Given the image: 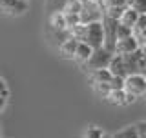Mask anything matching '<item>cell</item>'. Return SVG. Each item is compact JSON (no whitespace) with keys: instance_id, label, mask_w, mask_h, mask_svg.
I'll return each mask as SVG.
<instances>
[{"instance_id":"52a82bcc","label":"cell","mask_w":146,"mask_h":138,"mask_svg":"<svg viewBox=\"0 0 146 138\" xmlns=\"http://www.w3.org/2000/svg\"><path fill=\"white\" fill-rule=\"evenodd\" d=\"M139 49V42H137L135 35L133 36H128V38H122V40H117V45H115V55H130Z\"/></svg>"},{"instance_id":"d6986e66","label":"cell","mask_w":146,"mask_h":138,"mask_svg":"<svg viewBox=\"0 0 146 138\" xmlns=\"http://www.w3.org/2000/svg\"><path fill=\"white\" fill-rule=\"evenodd\" d=\"M126 7L133 9L139 15H146V0H126Z\"/></svg>"},{"instance_id":"9a60e30c","label":"cell","mask_w":146,"mask_h":138,"mask_svg":"<svg viewBox=\"0 0 146 138\" xmlns=\"http://www.w3.org/2000/svg\"><path fill=\"white\" fill-rule=\"evenodd\" d=\"M113 78V75L110 73V69H97L91 71V82H102V84H110V80Z\"/></svg>"},{"instance_id":"4fadbf2b","label":"cell","mask_w":146,"mask_h":138,"mask_svg":"<svg viewBox=\"0 0 146 138\" xmlns=\"http://www.w3.org/2000/svg\"><path fill=\"white\" fill-rule=\"evenodd\" d=\"M139 16H141V15H139L137 11H133V9H130V7H126L119 22H121L122 26H128V27H131V29H133V27L137 26V20H139Z\"/></svg>"},{"instance_id":"f546056e","label":"cell","mask_w":146,"mask_h":138,"mask_svg":"<svg viewBox=\"0 0 146 138\" xmlns=\"http://www.w3.org/2000/svg\"><path fill=\"white\" fill-rule=\"evenodd\" d=\"M102 138H113V135H104Z\"/></svg>"},{"instance_id":"ac0fdd59","label":"cell","mask_w":146,"mask_h":138,"mask_svg":"<svg viewBox=\"0 0 146 138\" xmlns=\"http://www.w3.org/2000/svg\"><path fill=\"white\" fill-rule=\"evenodd\" d=\"M113 138H139V135H137V127L135 126H128V127H124V129L117 131L115 135H113Z\"/></svg>"},{"instance_id":"7402d4cb","label":"cell","mask_w":146,"mask_h":138,"mask_svg":"<svg viewBox=\"0 0 146 138\" xmlns=\"http://www.w3.org/2000/svg\"><path fill=\"white\" fill-rule=\"evenodd\" d=\"M102 136H104V133L97 126H88V129L84 131V138H102Z\"/></svg>"},{"instance_id":"f1b7e54d","label":"cell","mask_w":146,"mask_h":138,"mask_svg":"<svg viewBox=\"0 0 146 138\" xmlns=\"http://www.w3.org/2000/svg\"><path fill=\"white\" fill-rule=\"evenodd\" d=\"M6 104H7V96L6 95H0V111L6 107Z\"/></svg>"},{"instance_id":"1f68e13d","label":"cell","mask_w":146,"mask_h":138,"mask_svg":"<svg viewBox=\"0 0 146 138\" xmlns=\"http://www.w3.org/2000/svg\"><path fill=\"white\" fill-rule=\"evenodd\" d=\"M144 44H146V42H144ZM144 44H143V45H144Z\"/></svg>"},{"instance_id":"e0dca14e","label":"cell","mask_w":146,"mask_h":138,"mask_svg":"<svg viewBox=\"0 0 146 138\" xmlns=\"http://www.w3.org/2000/svg\"><path fill=\"white\" fill-rule=\"evenodd\" d=\"M80 9H82V0H68L62 13L64 15H80Z\"/></svg>"},{"instance_id":"484cf974","label":"cell","mask_w":146,"mask_h":138,"mask_svg":"<svg viewBox=\"0 0 146 138\" xmlns=\"http://www.w3.org/2000/svg\"><path fill=\"white\" fill-rule=\"evenodd\" d=\"M135 127H137V135H139V138H146V120L137 122Z\"/></svg>"},{"instance_id":"4316f807","label":"cell","mask_w":146,"mask_h":138,"mask_svg":"<svg viewBox=\"0 0 146 138\" xmlns=\"http://www.w3.org/2000/svg\"><path fill=\"white\" fill-rule=\"evenodd\" d=\"M137 73L139 75H143V76H146V57H143L139 60V67H137Z\"/></svg>"},{"instance_id":"cb8c5ba5","label":"cell","mask_w":146,"mask_h":138,"mask_svg":"<svg viewBox=\"0 0 146 138\" xmlns=\"http://www.w3.org/2000/svg\"><path fill=\"white\" fill-rule=\"evenodd\" d=\"M99 4L102 6V9H110V7L126 6V0H99Z\"/></svg>"},{"instance_id":"3957f363","label":"cell","mask_w":146,"mask_h":138,"mask_svg":"<svg viewBox=\"0 0 146 138\" xmlns=\"http://www.w3.org/2000/svg\"><path fill=\"white\" fill-rule=\"evenodd\" d=\"M111 51H108L106 47H99V49H93V53H91L90 60L84 64V67L88 69V71H97V69H108L110 67V62H111L113 58Z\"/></svg>"},{"instance_id":"8fae6325","label":"cell","mask_w":146,"mask_h":138,"mask_svg":"<svg viewBox=\"0 0 146 138\" xmlns=\"http://www.w3.org/2000/svg\"><path fill=\"white\" fill-rule=\"evenodd\" d=\"M49 26H51L53 31H68V20H66V15L62 11L58 13H51L49 15Z\"/></svg>"},{"instance_id":"44dd1931","label":"cell","mask_w":146,"mask_h":138,"mask_svg":"<svg viewBox=\"0 0 146 138\" xmlns=\"http://www.w3.org/2000/svg\"><path fill=\"white\" fill-rule=\"evenodd\" d=\"M126 6H119V7H110V9H104V15L110 16V18H115V20H121L122 13H124Z\"/></svg>"},{"instance_id":"4dcf8cb0","label":"cell","mask_w":146,"mask_h":138,"mask_svg":"<svg viewBox=\"0 0 146 138\" xmlns=\"http://www.w3.org/2000/svg\"><path fill=\"white\" fill-rule=\"evenodd\" d=\"M143 96H144V98H146V91H144V95H143Z\"/></svg>"},{"instance_id":"7a4b0ae2","label":"cell","mask_w":146,"mask_h":138,"mask_svg":"<svg viewBox=\"0 0 146 138\" xmlns=\"http://www.w3.org/2000/svg\"><path fill=\"white\" fill-rule=\"evenodd\" d=\"M79 16H80V24L100 22L104 18V9L99 4V0H82V9Z\"/></svg>"},{"instance_id":"2e32d148","label":"cell","mask_w":146,"mask_h":138,"mask_svg":"<svg viewBox=\"0 0 146 138\" xmlns=\"http://www.w3.org/2000/svg\"><path fill=\"white\" fill-rule=\"evenodd\" d=\"M68 0H46V11L51 15V13H58V11H64Z\"/></svg>"},{"instance_id":"5b68a950","label":"cell","mask_w":146,"mask_h":138,"mask_svg":"<svg viewBox=\"0 0 146 138\" xmlns=\"http://www.w3.org/2000/svg\"><path fill=\"white\" fill-rule=\"evenodd\" d=\"M29 11L27 0H0V13L7 16H22Z\"/></svg>"},{"instance_id":"5bb4252c","label":"cell","mask_w":146,"mask_h":138,"mask_svg":"<svg viewBox=\"0 0 146 138\" xmlns=\"http://www.w3.org/2000/svg\"><path fill=\"white\" fill-rule=\"evenodd\" d=\"M126 89H113L111 93L108 95V102L113 104V105H128L126 104Z\"/></svg>"},{"instance_id":"7c38bea8","label":"cell","mask_w":146,"mask_h":138,"mask_svg":"<svg viewBox=\"0 0 146 138\" xmlns=\"http://www.w3.org/2000/svg\"><path fill=\"white\" fill-rule=\"evenodd\" d=\"M91 53H93V47H90L88 44L84 42H79V45H77V51H75V57H73V60H77L79 64H86L90 60Z\"/></svg>"},{"instance_id":"8992f818","label":"cell","mask_w":146,"mask_h":138,"mask_svg":"<svg viewBox=\"0 0 146 138\" xmlns=\"http://www.w3.org/2000/svg\"><path fill=\"white\" fill-rule=\"evenodd\" d=\"M124 89L128 91V93L135 95V96H143L144 91H146V76L143 75H130L126 76L124 80Z\"/></svg>"},{"instance_id":"9c48e42d","label":"cell","mask_w":146,"mask_h":138,"mask_svg":"<svg viewBox=\"0 0 146 138\" xmlns=\"http://www.w3.org/2000/svg\"><path fill=\"white\" fill-rule=\"evenodd\" d=\"M110 73L113 76H121V78H126L128 76V71H126V64H124V58L122 55H113L111 62H110Z\"/></svg>"},{"instance_id":"ffe728a7","label":"cell","mask_w":146,"mask_h":138,"mask_svg":"<svg viewBox=\"0 0 146 138\" xmlns=\"http://www.w3.org/2000/svg\"><path fill=\"white\" fill-rule=\"evenodd\" d=\"M93 91L97 93L100 98H108V95L111 93V87L110 84H102V82H95L93 84Z\"/></svg>"},{"instance_id":"83f0119b","label":"cell","mask_w":146,"mask_h":138,"mask_svg":"<svg viewBox=\"0 0 146 138\" xmlns=\"http://www.w3.org/2000/svg\"><path fill=\"white\" fill-rule=\"evenodd\" d=\"M0 95H6V96H9V91H7V85H6V82L0 78Z\"/></svg>"},{"instance_id":"30bf717a","label":"cell","mask_w":146,"mask_h":138,"mask_svg":"<svg viewBox=\"0 0 146 138\" xmlns=\"http://www.w3.org/2000/svg\"><path fill=\"white\" fill-rule=\"evenodd\" d=\"M77 45H79V40L73 38V36H68L62 44H58V53L64 58H73L75 51H77Z\"/></svg>"},{"instance_id":"603a6c76","label":"cell","mask_w":146,"mask_h":138,"mask_svg":"<svg viewBox=\"0 0 146 138\" xmlns=\"http://www.w3.org/2000/svg\"><path fill=\"white\" fill-rule=\"evenodd\" d=\"M128 36H133V29L128 26H122L121 22H119V29H117V38L122 40V38H128Z\"/></svg>"},{"instance_id":"6da1fadb","label":"cell","mask_w":146,"mask_h":138,"mask_svg":"<svg viewBox=\"0 0 146 138\" xmlns=\"http://www.w3.org/2000/svg\"><path fill=\"white\" fill-rule=\"evenodd\" d=\"M70 35L73 38H77L79 42L88 44L90 47L99 49L104 47V27H102V20L100 22H91V24H79L75 27H71Z\"/></svg>"},{"instance_id":"d4e9b609","label":"cell","mask_w":146,"mask_h":138,"mask_svg":"<svg viewBox=\"0 0 146 138\" xmlns=\"http://www.w3.org/2000/svg\"><path fill=\"white\" fill-rule=\"evenodd\" d=\"M124 80L126 78H121V76H113L111 80H110V87L113 89H124Z\"/></svg>"},{"instance_id":"277c9868","label":"cell","mask_w":146,"mask_h":138,"mask_svg":"<svg viewBox=\"0 0 146 138\" xmlns=\"http://www.w3.org/2000/svg\"><path fill=\"white\" fill-rule=\"evenodd\" d=\"M102 27H104V47L108 51L115 53V45H117V29H119V20L110 18L104 15L102 18Z\"/></svg>"},{"instance_id":"ba28073f","label":"cell","mask_w":146,"mask_h":138,"mask_svg":"<svg viewBox=\"0 0 146 138\" xmlns=\"http://www.w3.org/2000/svg\"><path fill=\"white\" fill-rule=\"evenodd\" d=\"M144 57L143 49H137V51L130 53V55H122V58H124V64H126V71H128V76L130 75H137V67H139V60Z\"/></svg>"}]
</instances>
